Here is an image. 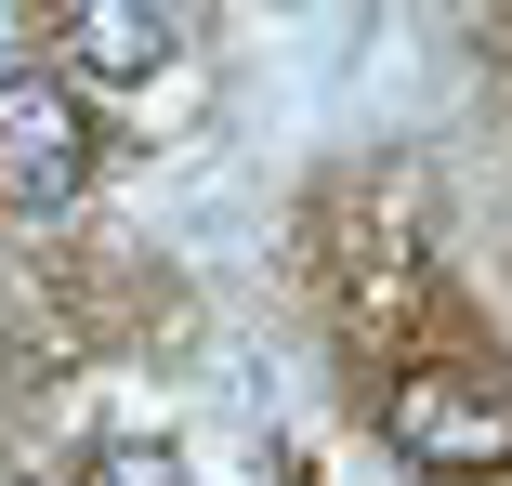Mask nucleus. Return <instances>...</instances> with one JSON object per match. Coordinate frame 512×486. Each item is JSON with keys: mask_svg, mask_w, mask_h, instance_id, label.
Segmentation results:
<instances>
[{"mask_svg": "<svg viewBox=\"0 0 512 486\" xmlns=\"http://www.w3.org/2000/svg\"><path fill=\"white\" fill-rule=\"evenodd\" d=\"M79 184H92V106L53 66H14L0 79V211H66Z\"/></svg>", "mask_w": 512, "mask_h": 486, "instance_id": "obj_2", "label": "nucleus"}, {"mask_svg": "<svg viewBox=\"0 0 512 486\" xmlns=\"http://www.w3.org/2000/svg\"><path fill=\"white\" fill-rule=\"evenodd\" d=\"M184 53V14H158V0H106V14H66V66L79 79H158Z\"/></svg>", "mask_w": 512, "mask_h": 486, "instance_id": "obj_3", "label": "nucleus"}, {"mask_svg": "<svg viewBox=\"0 0 512 486\" xmlns=\"http://www.w3.org/2000/svg\"><path fill=\"white\" fill-rule=\"evenodd\" d=\"M394 447L421 460V473H447V486L512 473V381L473 368V355H421V368L394 381Z\"/></svg>", "mask_w": 512, "mask_h": 486, "instance_id": "obj_1", "label": "nucleus"}, {"mask_svg": "<svg viewBox=\"0 0 512 486\" xmlns=\"http://www.w3.org/2000/svg\"><path fill=\"white\" fill-rule=\"evenodd\" d=\"M79 486H184V447L171 434H92Z\"/></svg>", "mask_w": 512, "mask_h": 486, "instance_id": "obj_4", "label": "nucleus"}]
</instances>
